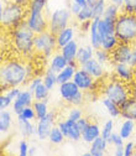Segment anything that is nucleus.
<instances>
[{
	"instance_id": "nucleus-1",
	"label": "nucleus",
	"mask_w": 136,
	"mask_h": 156,
	"mask_svg": "<svg viewBox=\"0 0 136 156\" xmlns=\"http://www.w3.org/2000/svg\"><path fill=\"white\" fill-rule=\"evenodd\" d=\"M31 68L17 60H11L5 62L0 69V78H2L3 90L9 87H20L24 84L30 77Z\"/></svg>"
},
{
	"instance_id": "nucleus-2",
	"label": "nucleus",
	"mask_w": 136,
	"mask_h": 156,
	"mask_svg": "<svg viewBox=\"0 0 136 156\" xmlns=\"http://www.w3.org/2000/svg\"><path fill=\"white\" fill-rule=\"evenodd\" d=\"M33 38L35 32L27 26L25 20L11 29V42L14 50L21 57H30L36 53Z\"/></svg>"
},
{
	"instance_id": "nucleus-3",
	"label": "nucleus",
	"mask_w": 136,
	"mask_h": 156,
	"mask_svg": "<svg viewBox=\"0 0 136 156\" xmlns=\"http://www.w3.org/2000/svg\"><path fill=\"white\" fill-rule=\"evenodd\" d=\"M115 35L124 44L136 42V15L121 12L115 20Z\"/></svg>"
},
{
	"instance_id": "nucleus-4",
	"label": "nucleus",
	"mask_w": 136,
	"mask_h": 156,
	"mask_svg": "<svg viewBox=\"0 0 136 156\" xmlns=\"http://www.w3.org/2000/svg\"><path fill=\"white\" fill-rule=\"evenodd\" d=\"M27 10L25 6L15 4L12 2H5L0 8V24L5 29H12L25 20Z\"/></svg>"
},
{
	"instance_id": "nucleus-5",
	"label": "nucleus",
	"mask_w": 136,
	"mask_h": 156,
	"mask_svg": "<svg viewBox=\"0 0 136 156\" xmlns=\"http://www.w3.org/2000/svg\"><path fill=\"white\" fill-rule=\"evenodd\" d=\"M102 94H103V97H106V98L111 99L116 104L121 105L131 95L130 86L127 83L120 81L119 78H114V80H109L103 84Z\"/></svg>"
},
{
	"instance_id": "nucleus-6",
	"label": "nucleus",
	"mask_w": 136,
	"mask_h": 156,
	"mask_svg": "<svg viewBox=\"0 0 136 156\" xmlns=\"http://www.w3.org/2000/svg\"><path fill=\"white\" fill-rule=\"evenodd\" d=\"M33 45H35V52L44 58H50L58 48L56 35L52 34L50 30L35 35Z\"/></svg>"
},
{
	"instance_id": "nucleus-7",
	"label": "nucleus",
	"mask_w": 136,
	"mask_h": 156,
	"mask_svg": "<svg viewBox=\"0 0 136 156\" xmlns=\"http://www.w3.org/2000/svg\"><path fill=\"white\" fill-rule=\"evenodd\" d=\"M72 16L73 15H72L69 8H58V9H56L48 17V24H50L48 30L52 34L57 35L61 30L69 26V21H71Z\"/></svg>"
},
{
	"instance_id": "nucleus-8",
	"label": "nucleus",
	"mask_w": 136,
	"mask_h": 156,
	"mask_svg": "<svg viewBox=\"0 0 136 156\" xmlns=\"http://www.w3.org/2000/svg\"><path fill=\"white\" fill-rule=\"evenodd\" d=\"M25 21L27 26L35 32V35L45 32L50 27L48 19L44 14V11H27Z\"/></svg>"
},
{
	"instance_id": "nucleus-9",
	"label": "nucleus",
	"mask_w": 136,
	"mask_h": 156,
	"mask_svg": "<svg viewBox=\"0 0 136 156\" xmlns=\"http://www.w3.org/2000/svg\"><path fill=\"white\" fill-rule=\"evenodd\" d=\"M77 86L79 87L81 90H83L84 93L87 92H93L96 87V83H98V80L89 74L85 69H83L82 67H78L74 73V77L72 80Z\"/></svg>"
},
{
	"instance_id": "nucleus-10",
	"label": "nucleus",
	"mask_w": 136,
	"mask_h": 156,
	"mask_svg": "<svg viewBox=\"0 0 136 156\" xmlns=\"http://www.w3.org/2000/svg\"><path fill=\"white\" fill-rule=\"evenodd\" d=\"M53 126H56V113L48 112L46 116L36 120V136L40 140L48 139V135Z\"/></svg>"
},
{
	"instance_id": "nucleus-11",
	"label": "nucleus",
	"mask_w": 136,
	"mask_h": 156,
	"mask_svg": "<svg viewBox=\"0 0 136 156\" xmlns=\"http://www.w3.org/2000/svg\"><path fill=\"white\" fill-rule=\"evenodd\" d=\"M57 126L62 130V133L66 136V139H68L71 141L82 140V131L78 129V125H77V123L74 120L66 118L65 120L57 122Z\"/></svg>"
},
{
	"instance_id": "nucleus-12",
	"label": "nucleus",
	"mask_w": 136,
	"mask_h": 156,
	"mask_svg": "<svg viewBox=\"0 0 136 156\" xmlns=\"http://www.w3.org/2000/svg\"><path fill=\"white\" fill-rule=\"evenodd\" d=\"M132 55V45L120 42L111 52V62L113 63H129Z\"/></svg>"
},
{
	"instance_id": "nucleus-13",
	"label": "nucleus",
	"mask_w": 136,
	"mask_h": 156,
	"mask_svg": "<svg viewBox=\"0 0 136 156\" xmlns=\"http://www.w3.org/2000/svg\"><path fill=\"white\" fill-rule=\"evenodd\" d=\"M114 74L120 81L130 84L135 82L136 67H132L130 63H114Z\"/></svg>"
},
{
	"instance_id": "nucleus-14",
	"label": "nucleus",
	"mask_w": 136,
	"mask_h": 156,
	"mask_svg": "<svg viewBox=\"0 0 136 156\" xmlns=\"http://www.w3.org/2000/svg\"><path fill=\"white\" fill-rule=\"evenodd\" d=\"M35 102V98H33V93L30 90V89H21L20 94L17 95V98L12 102V112L17 115L20 114L24 108L29 107V105H32Z\"/></svg>"
},
{
	"instance_id": "nucleus-15",
	"label": "nucleus",
	"mask_w": 136,
	"mask_h": 156,
	"mask_svg": "<svg viewBox=\"0 0 136 156\" xmlns=\"http://www.w3.org/2000/svg\"><path fill=\"white\" fill-rule=\"evenodd\" d=\"M58 93H60V97L62 98V101L67 104H69V102L74 98V97L81 92L79 87L77 86L73 81H68L65 82L62 84H58Z\"/></svg>"
},
{
	"instance_id": "nucleus-16",
	"label": "nucleus",
	"mask_w": 136,
	"mask_h": 156,
	"mask_svg": "<svg viewBox=\"0 0 136 156\" xmlns=\"http://www.w3.org/2000/svg\"><path fill=\"white\" fill-rule=\"evenodd\" d=\"M83 69H85L89 74H92L95 80H102L105 76V69H104V65H102L95 57L90 58L89 61H87L84 65L81 66Z\"/></svg>"
},
{
	"instance_id": "nucleus-17",
	"label": "nucleus",
	"mask_w": 136,
	"mask_h": 156,
	"mask_svg": "<svg viewBox=\"0 0 136 156\" xmlns=\"http://www.w3.org/2000/svg\"><path fill=\"white\" fill-rule=\"evenodd\" d=\"M74 36H75V30L73 26H67L63 30H61L56 35V40H57V46L58 50L62 48L63 46H66L67 44H69L71 41L74 40Z\"/></svg>"
},
{
	"instance_id": "nucleus-18",
	"label": "nucleus",
	"mask_w": 136,
	"mask_h": 156,
	"mask_svg": "<svg viewBox=\"0 0 136 156\" xmlns=\"http://www.w3.org/2000/svg\"><path fill=\"white\" fill-rule=\"evenodd\" d=\"M120 110H121V116L124 119L136 120V98L130 95L129 99L120 105Z\"/></svg>"
},
{
	"instance_id": "nucleus-19",
	"label": "nucleus",
	"mask_w": 136,
	"mask_h": 156,
	"mask_svg": "<svg viewBox=\"0 0 136 156\" xmlns=\"http://www.w3.org/2000/svg\"><path fill=\"white\" fill-rule=\"evenodd\" d=\"M100 135H102V128L96 123L90 122L89 125L87 126V129L82 133V140L87 144H90Z\"/></svg>"
},
{
	"instance_id": "nucleus-20",
	"label": "nucleus",
	"mask_w": 136,
	"mask_h": 156,
	"mask_svg": "<svg viewBox=\"0 0 136 156\" xmlns=\"http://www.w3.org/2000/svg\"><path fill=\"white\" fill-rule=\"evenodd\" d=\"M48 67L51 69H53L56 73L58 72H61L67 65H68V61H67V58L60 52H54L50 58H48Z\"/></svg>"
},
{
	"instance_id": "nucleus-21",
	"label": "nucleus",
	"mask_w": 136,
	"mask_h": 156,
	"mask_svg": "<svg viewBox=\"0 0 136 156\" xmlns=\"http://www.w3.org/2000/svg\"><path fill=\"white\" fill-rule=\"evenodd\" d=\"M78 63L74 62V63H68L61 72L57 73V82L58 84H62L65 82H68V81H72L73 77H74V73L78 68Z\"/></svg>"
},
{
	"instance_id": "nucleus-22",
	"label": "nucleus",
	"mask_w": 136,
	"mask_h": 156,
	"mask_svg": "<svg viewBox=\"0 0 136 156\" xmlns=\"http://www.w3.org/2000/svg\"><path fill=\"white\" fill-rule=\"evenodd\" d=\"M108 140L104 138V136H98L93 143H90V147L89 151L92 154V156H103L106 151L108 147Z\"/></svg>"
},
{
	"instance_id": "nucleus-23",
	"label": "nucleus",
	"mask_w": 136,
	"mask_h": 156,
	"mask_svg": "<svg viewBox=\"0 0 136 156\" xmlns=\"http://www.w3.org/2000/svg\"><path fill=\"white\" fill-rule=\"evenodd\" d=\"M98 23H99V19H93L90 23L89 31H88L89 44L94 50L100 47V35H99V30H98Z\"/></svg>"
},
{
	"instance_id": "nucleus-24",
	"label": "nucleus",
	"mask_w": 136,
	"mask_h": 156,
	"mask_svg": "<svg viewBox=\"0 0 136 156\" xmlns=\"http://www.w3.org/2000/svg\"><path fill=\"white\" fill-rule=\"evenodd\" d=\"M98 30H99V35H100V40H102V37H104L106 35L115 34V20L114 19H109V17L99 19Z\"/></svg>"
},
{
	"instance_id": "nucleus-25",
	"label": "nucleus",
	"mask_w": 136,
	"mask_h": 156,
	"mask_svg": "<svg viewBox=\"0 0 136 156\" xmlns=\"http://www.w3.org/2000/svg\"><path fill=\"white\" fill-rule=\"evenodd\" d=\"M17 128L24 138H31L32 135H36V124H32V120L17 118Z\"/></svg>"
},
{
	"instance_id": "nucleus-26",
	"label": "nucleus",
	"mask_w": 136,
	"mask_h": 156,
	"mask_svg": "<svg viewBox=\"0 0 136 156\" xmlns=\"http://www.w3.org/2000/svg\"><path fill=\"white\" fill-rule=\"evenodd\" d=\"M78 48H79L78 44H77L75 40H73L69 44H67L66 46H63L62 48H60V51L67 58L68 63H74L75 58H77V53H78Z\"/></svg>"
},
{
	"instance_id": "nucleus-27",
	"label": "nucleus",
	"mask_w": 136,
	"mask_h": 156,
	"mask_svg": "<svg viewBox=\"0 0 136 156\" xmlns=\"http://www.w3.org/2000/svg\"><path fill=\"white\" fill-rule=\"evenodd\" d=\"M93 57H94V48L90 46V44L89 45H84V46H79L75 62L78 63V66L81 67L82 65H84L87 61H89L90 58H93Z\"/></svg>"
},
{
	"instance_id": "nucleus-28",
	"label": "nucleus",
	"mask_w": 136,
	"mask_h": 156,
	"mask_svg": "<svg viewBox=\"0 0 136 156\" xmlns=\"http://www.w3.org/2000/svg\"><path fill=\"white\" fill-rule=\"evenodd\" d=\"M102 104L105 108V110L108 112V114L111 116V118H118V116H121V110H120V105L116 104L115 102H113L111 99L106 98V97H103L102 98Z\"/></svg>"
},
{
	"instance_id": "nucleus-29",
	"label": "nucleus",
	"mask_w": 136,
	"mask_h": 156,
	"mask_svg": "<svg viewBox=\"0 0 136 156\" xmlns=\"http://www.w3.org/2000/svg\"><path fill=\"white\" fill-rule=\"evenodd\" d=\"M12 125V115L9 110H0V133L6 134Z\"/></svg>"
},
{
	"instance_id": "nucleus-30",
	"label": "nucleus",
	"mask_w": 136,
	"mask_h": 156,
	"mask_svg": "<svg viewBox=\"0 0 136 156\" xmlns=\"http://www.w3.org/2000/svg\"><path fill=\"white\" fill-rule=\"evenodd\" d=\"M136 129V120H132V119H125L121 125H120V129H119V134L123 136V139L126 140L129 139L130 136L132 135L134 130Z\"/></svg>"
},
{
	"instance_id": "nucleus-31",
	"label": "nucleus",
	"mask_w": 136,
	"mask_h": 156,
	"mask_svg": "<svg viewBox=\"0 0 136 156\" xmlns=\"http://www.w3.org/2000/svg\"><path fill=\"white\" fill-rule=\"evenodd\" d=\"M119 44H120V41H119L118 36H116L115 34L106 35V36L102 37V40H100V47L109 51V52H111Z\"/></svg>"
},
{
	"instance_id": "nucleus-32",
	"label": "nucleus",
	"mask_w": 136,
	"mask_h": 156,
	"mask_svg": "<svg viewBox=\"0 0 136 156\" xmlns=\"http://www.w3.org/2000/svg\"><path fill=\"white\" fill-rule=\"evenodd\" d=\"M44 83H45V86H46L50 90H52V89L58 84V82H57V73H56L53 69H51L50 67L45 71V74H44Z\"/></svg>"
},
{
	"instance_id": "nucleus-33",
	"label": "nucleus",
	"mask_w": 136,
	"mask_h": 156,
	"mask_svg": "<svg viewBox=\"0 0 136 156\" xmlns=\"http://www.w3.org/2000/svg\"><path fill=\"white\" fill-rule=\"evenodd\" d=\"M48 102L47 101H35L32 107L36 112V118L37 119H41L44 116H46L48 114Z\"/></svg>"
},
{
	"instance_id": "nucleus-34",
	"label": "nucleus",
	"mask_w": 136,
	"mask_h": 156,
	"mask_svg": "<svg viewBox=\"0 0 136 156\" xmlns=\"http://www.w3.org/2000/svg\"><path fill=\"white\" fill-rule=\"evenodd\" d=\"M65 139H66V136H65V134L62 133V130L58 128L57 125L53 126V129L51 130V133H50V135H48V140H50L52 144L58 145V144H62Z\"/></svg>"
},
{
	"instance_id": "nucleus-35",
	"label": "nucleus",
	"mask_w": 136,
	"mask_h": 156,
	"mask_svg": "<svg viewBox=\"0 0 136 156\" xmlns=\"http://www.w3.org/2000/svg\"><path fill=\"white\" fill-rule=\"evenodd\" d=\"M35 101H47L48 102V94L50 89L45 86V83H41L40 86H37L36 89L32 92Z\"/></svg>"
},
{
	"instance_id": "nucleus-36",
	"label": "nucleus",
	"mask_w": 136,
	"mask_h": 156,
	"mask_svg": "<svg viewBox=\"0 0 136 156\" xmlns=\"http://www.w3.org/2000/svg\"><path fill=\"white\" fill-rule=\"evenodd\" d=\"M106 0H98L92 8H93V19H102L104 16L106 9Z\"/></svg>"
},
{
	"instance_id": "nucleus-37",
	"label": "nucleus",
	"mask_w": 136,
	"mask_h": 156,
	"mask_svg": "<svg viewBox=\"0 0 136 156\" xmlns=\"http://www.w3.org/2000/svg\"><path fill=\"white\" fill-rule=\"evenodd\" d=\"M75 19H77V21H78L79 24L93 20V8L89 6V5L84 6V8L79 11V14L75 16Z\"/></svg>"
},
{
	"instance_id": "nucleus-38",
	"label": "nucleus",
	"mask_w": 136,
	"mask_h": 156,
	"mask_svg": "<svg viewBox=\"0 0 136 156\" xmlns=\"http://www.w3.org/2000/svg\"><path fill=\"white\" fill-rule=\"evenodd\" d=\"M94 57H95L96 60H98L102 65H106L108 62H110V61H111L110 52H109V51H106V50H104V48H102V47L94 50Z\"/></svg>"
},
{
	"instance_id": "nucleus-39",
	"label": "nucleus",
	"mask_w": 136,
	"mask_h": 156,
	"mask_svg": "<svg viewBox=\"0 0 136 156\" xmlns=\"http://www.w3.org/2000/svg\"><path fill=\"white\" fill-rule=\"evenodd\" d=\"M120 9H121V8L118 6V5L111 4V3H108L103 17H109V19H114V20H116V19H118V16L120 15Z\"/></svg>"
},
{
	"instance_id": "nucleus-40",
	"label": "nucleus",
	"mask_w": 136,
	"mask_h": 156,
	"mask_svg": "<svg viewBox=\"0 0 136 156\" xmlns=\"http://www.w3.org/2000/svg\"><path fill=\"white\" fill-rule=\"evenodd\" d=\"M48 0H31L27 5V11H45Z\"/></svg>"
},
{
	"instance_id": "nucleus-41",
	"label": "nucleus",
	"mask_w": 136,
	"mask_h": 156,
	"mask_svg": "<svg viewBox=\"0 0 136 156\" xmlns=\"http://www.w3.org/2000/svg\"><path fill=\"white\" fill-rule=\"evenodd\" d=\"M17 118H21V119H26V120H37L36 118V112L33 109L32 105H29L26 108H24V110L17 114Z\"/></svg>"
},
{
	"instance_id": "nucleus-42",
	"label": "nucleus",
	"mask_w": 136,
	"mask_h": 156,
	"mask_svg": "<svg viewBox=\"0 0 136 156\" xmlns=\"http://www.w3.org/2000/svg\"><path fill=\"white\" fill-rule=\"evenodd\" d=\"M114 133V120L113 119H108L103 128H102V136H104V138L108 140V138Z\"/></svg>"
},
{
	"instance_id": "nucleus-43",
	"label": "nucleus",
	"mask_w": 136,
	"mask_h": 156,
	"mask_svg": "<svg viewBox=\"0 0 136 156\" xmlns=\"http://www.w3.org/2000/svg\"><path fill=\"white\" fill-rule=\"evenodd\" d=\"M121 9H123V12L136 15V0H124Z\"/></svg>"
},
{
	"instance_id": "nucleus-44",
	"label": "nucleus",
	"mask_w": 136,
	"mask_h": 156,
	"mask_svg": "<svg viewBox=\"0 0 136 156\" xmlns=\"http://www.w3.org/2000/svg\"><path fill=\"white\" fill-rule=\"evenodd\" d=\"M82 116H83V110L81 109V107H72L69 109V112H68L67 118L77 122V120H79Z\"/></svg>"
},
{
	"instance_id": "nucleus-45",
	"label": "nucleus",
	"mask_w": 136,
	"mask_h": 156,
	"mask_svg": "<svg viewBox=\"0 0 136 156\" xmlns=\"http://www.w3.org/2000/svg\"><path fill=\"white\" fill-rule=\"evenodd\" d=\"M108 143L110 144V145H113L114 147L115 146H121V145H124V139H123V136L119 134V133H113L109 138H108Z\"/></svg>"
},
{
	"instance_id": "nucleus-46",
	"label": "nucleus",
	"mask_w": 136,
	"mask_h": 156,
	"mask_svg": "<svg viewBox=\"0 0 136 156\" xmlns=\"http://www.w3.org/2000/svg\"><path fill=\"white\" fill-rule=\"evenodd\" d=\"M41 83H44V77H42V76L31 77L30 81H29V84H27V89H30L31 92H33V90L36 89V87L40 86Z\"/></svg>"
},
{
	"instance_id": "nucleus-47",
	"label": "nucleus",
	"mask_w": 136,
	"mask_h": 156,
	"mask_svg": "<svg viewBox=\"0 0 136 156\" xmlns=\"http://www.w3.org/2000/svg\"><path fill=\"white\" fill-rule=\"evenodd\" d=\"M12 102H14L12 99H10L5 93H3L2 95H0V110L8 109L10 105H12Z\"/></svg>"
},
{
	"instance_id": "nucleus-48",
	"label": "nucleus",
	"mask_w": 136,
	"mask_h": 156,
	"mask_svg": "<svg viewBox=\"0 0 136 156\" xmlns=\"http://www.w3.org/2000/svg\"><path fill=\"white\" fill-rule=\"evenodd\" d=\"M20 92H21V88L20 87H9L8 89L4 90V93L9 97L10 99H12V101H15L17 98V95L20 94Z\"/></svg>"
},
{
	"instance_id": "nucleus-49",
	"label": "nucleus",
	"mask_w": 136,
	"mask_h": 156,
	"mask_svg": "<svg viewBox=\"0 0 136 156\" xmlns=\"http://www.w3.org/2000/svg\"><path fill=\"white\" fill-rule=\"evenodd\" d=\"M83 102H84V92L81 90V92L69 102V105H71V107H81V105L83 104Z\"/></svg>"
},
{
	"instance_id": "nucleus-50",
	"label": "nucleus",
	"mask_w": 136,
	"mask_h": 156,
	"mask_svg": "<svg viewBox=\"0 0 136 156\" xmlns=\"http://www.w3.org/2000/svg\"><path fill=\"white\" fill-rule=\"evenodd\" d=\"M29 144L26 140H21L20 144H19V155L20 156H29Z\"/></svg>"
},
{
	"instance_id": "nucleus-51",
	"label": "nucleus",
	"mask_w": 136,
	"mask_h": 156,
	"mask_svg": "<svg viewBox=\"0 0 136 156\" xmlns=\"http://www.w3.org/2000/svg\"><path fill=\"white\" fill-rule=\"evenodd\" d=\"M68 8H69V10H71V12H72V15H73L74 17H75L77 15H78V14H79V11L83 9L78 3L74 2V0H72V2L69 3V6H68Z\"/></svg>"
},
{
	"instance_id": "nucleus-52",
	"label": "nucleus",
	"mask_w": 136,
	"mask_h": 156,
	"mask_svg": "<svg viewBox=\"0 0 136 156\" xmlns=\"http://www.w3.org/2000/svg\"><path fill=\"white\" fill-rule=\"evenodd\" d=\"M75 123H77V125H78V129L83 133V131L87 129V126L89 125V123H90V122H89V119H88V118H85V116H82V118H81L79 120H77Z\"/></svg>"
},
{
	"instance_id": "nucleus-53",
	"label": "nucleus",
	"mask_w": 136,
	"mask_h": 156,
	"mask_svg": "<svg viewBox=\"0 0 136 156\" xmlns=\"http://www.w3.org/2000/svg\"><path fill=\"white\" fill-rule=\"evenodd\" d=\"M124 149H125V152H124V156H131L135 154V144L129 141L126 144H124Z\"/></svg>"
},
{
	"instance_id": "nucleus-54",
	"label": "nucleus",
	"mask_w": 136,
	"mask_h": 156,
	"mask_svg": "<svg viewBox=\"0 0 136 156\" xmlns=\"http://www.w3.org/2000/svg\"><path fill=\"white\" fill-rule=\"evenodd\" d=\"M132 67H136V42L132 44V55H131V60L129 62Z\"/></svg>"
},
{
	"instance_id": "nucleus-55",
	"label": "nucleus",
	"mask_w": 136,
	"mask_h": 156,
	"mask_svg": "<svg viewBox=\"0 0 136 156\" xmlns=\"http://www.w3.org/2000/svg\"><path fill=\"white\" fill-rule=\"evenodd\" d=\"M124 152H125L124 145H121V146H115V150H114V155H115V156H124Z\"/></svg>"
},
{
	"instance_id": "nucleus-56",
	"label": "nucleus",
	"mask_w": 136,
	"mask_h": 156,
	"mask_svg": "<svg viewBox=\"0 0 136 156\" xmlns=\"http://www.w3.org/2000/svg\"><path fill=\"white\" fill-rule=\"evenodd\" d=\"M5 2H12L15 4H19V5H23V6H27L30 4L31 0H5Z\"/></svg>"
},
{
	"instance_id": "nucleus-57",
	"label": "nucleus",
	"mask_w": 136,
	"mask_h": 156,
	"mask_svg": "<svg viewBox=\"0 0 136 156\" xmlns=\"http://www.w3.org/2000/svg\"><path fill=\"white\" fill-rule=\"evenodd\" d=\"M130 94L134 97V98H136V83H132L130 86Z\"/></svg>"
},
{
	"instance_id": "nucleus-58",
	"label": "nucleus",
	"mask_w": 136,
	"mask_h": 156,
	"mask_svg": "<svg viewBox=\"0 0 136 156\" xmlns=\"http://www.w3.org/2000/svg\"><path fill=\"white\" fill-rule=\"evenodd\" d=\"M109 3H111V4H115V5H118V6H123V4H124V0H108Z\"/></svg>"
},
{
	"instance_id": "nucleus-59",
	"label": "nucleus",
	"mask_w": 136,
	"mask_h": 156,
	"mask_svg": "<svg viewBox=\"0 0 136 156\" xmlns=\"http://www.w3.org/2000/svg\"><path fill=\"white\" fill-rule=\"evenodd\" d=\"M36 146H30V149H29V156H33V155H36Z\"/></svg>"
},
{
	"instance_id": "nucleus-60",
	"label": "nucleus",
	"mask_w": 136,
	"mask_h": 156,
	"mask_svg": "<svg viewBox=\"0 0 136 156\" xmlns=\"http://www.w3.org/2000/svg\"><path fill=\"white\" fill-rule=\"evenodd\" d=\"M74 2H77V3H78L82 8H84V6H87L88 5V3H87V0H74Z\"/></svg>"
},
{
	"instance_id": "nucleus-61",
	"label": "nucleus",
	"mask_w": 136,
	"mask_h": 156,
	"mask_svg": "<svg viewBox=\"0 0 136 156\" xmlns=\"http://www.w3.org/2000/svg\"><path fill=\"white\" fill-rule=\"evenodd\" d=\"M96 2H98V0H87V3H88V5H89V6H93Z\"/></svg>"
}]
</instances>
